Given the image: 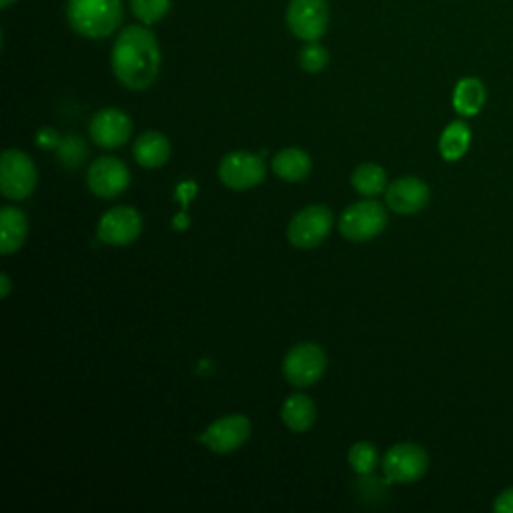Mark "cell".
Segmentation results:
<instances>
[{
	"label": "cell",
	"instance_id": "6da1fadb",
	"mask_svg": "<svg viewBox=\"0 0 513 513\" xmlns=\"http://www.w3.org/2000/svg\"><path fill=\"white\" fill-rule=\"evenodd\" d=\"M161 47L147 25L127 27L115 41L111 65L117 81L131 91L149 89L161 71Z\"/></svg>",
	"mask_w": 513,
	"mask_h": 513
},
{
	"label": "cell",
	"instance_id": "7a4b0ae2",
	"mask_svg": "<svg viewBox=\"0 0 513 513\" xmlns=\"http://www.w3.org/2000/svg\"><path fill=\"white\" fill-rule=\"evenodd\" d=\"M121 0H69L67 19L75 33L87 39H107L123 23Z\"/></svg>",
	"mask_w": 513,
	"mask_h": 513
},
{
	"label": "cell",
	"instance_id": "3957f363",
	"mask_svg": "<svg viewBox=\"0 0 513 513\" xmlns=\"http://www.w3.org/2000/svg\"><path fill=\"white\" fill-rule=\"evenodd\" d=\"M385 227L387 211L373 197L349 205L339 217V233L353 243L371 241L379 237L385 231Z\"/></svg>",
	"mask_w": 513,
	"mask_h": 513
},
{
	"label": "cell",
	"instance_id": "277c9868",
	"mask_svg": "<svg viewBox=\"0 0 513 513\" xmlns=\"http://www.w3.org/2000/svg\"><path fill=\"white\" fill-rule=\"evenodd\" d=\"M39 173L33 159L19 149H9L0 159V191L5 199L25 201L37 189Z\"/></svg>",
	"mask_w": 513,
	"mask_h": 513
},
{
	"label": "cell",
	"instance_id": "5b68a950",
	"mask_svg": "<svg viewBox=\"0 0 513 513\" xmlns=\"http://www.w3.org/2000/svg\"><path fill=\"white\" fill-rule=\"evenodd\" d=\"M327 371V355L317 343H299L283 359V377L289 385L305 389L321 381Z\"/></svg>",
	"mask_w": 513,
	"mask_h": 513
},
{
	"label": "cell",
	"instance_id": "8992f818",
	"mask_svg": "<svg viewBox=\"0 0 513 513\" xmlns=\"http://www.w3.org/2000/svg\"><path fill=\"white\" fill-rule=\"evenodd\" d=\"M335 215L327 205H309L301 209L287 227V239L297 249H315L331 233Z\"/></svg>",
	"mask_w": 513,
	"mask_h": 513
},
{
	"label": "cell",
	"instance_id": "52a82bcc",
	"mask_svg": "<svg viewBox=\"0 0 513 513\" xmlns=\"http://www.w3.org/2000/svg\"><path fill=\"white\" fill-rule=\"evenodd\" d=\"M429 469L427 451L411 441L395 443L383 457V473L393 483H415Z\"/></svg>",
	"mask_w": 513,
	"mask_h": 513
},
{
	"label": "cell",
	"instance_id": "ba28073f",
	"mask_svg": "<svg viewBox=\"0 0 513 513\" xmlns=\"http://www.w3.org/2000/svg\"><path fill=\"white\" fill-rule=\"evenodd\" d=\"M287 27L303 43L319 41L329 29L327 0H291L287 7Z\"/></svg>",
	"mask_w": 513,
	"mask_h": 513
},
{
	"label": "cell",
	"instance_id": "9c48e42d",
	"mask_svg": "<svg viewBox=\"0 0 513 513\" xmlns=\"http://www.w3.org/2000/svg\"><path fill=\"white\" fill-rule=\"evenodd\" d=\"M267 177V167L261 157L247 151H233L219 163V179L233 191H249L261 185Z\"/></svg>",
	"mask_w": 513,
	"mask_h": 513
},
{
	"label": "cell",
	"instance_id": "30bf717a",
	"mask_svg": "<svg viewBox=\"0 0 513 513\" xmlns=\"http://www.w3.org/2000/svg\"><path fill=\"white\" fill-rule=\"evenodd\" d=\"M251 421L247 415L233 413L213 421L197 439L205 443L213 453L229 455L241 449L251 437Z\"/></svg>",
	"mask_w": 513,
	"mask_h": 513
},
{
	"label": "cell",
	"instance_id": "8fae6325",
	"mask_svg": "<svg viewBox=\"0 0 513 513\" xmlns=\"http://www.w3.org/2000/svg\"><path fill=\"white\" fill-rule=\"evenodd\" d=\"M143 233V217L135 207L109 209L97 227V235L105 245L127 247L135 243Z\"/></svg>",
	"mask_w": 513,
	"mask_h": 513
},
{
	"label": "cell",
	"instance_id": "7c38bea8",
	"mask_svg": "<svg viewBox=\"0 0 513 513\" xmlns=\"http://www.w3.org/2000/svg\"><path fill=\"white\" fill-rule=\"evenodd\" d=\"M87 185L101 199H117L131 185L129 167L117 157L97 159L87 173Z\"/></svg>",
	"mask_w": 513,
	"mask_h": 513
},
{
	"label": "cell",
	"instance_id": "4fadbf2b",
	"mask_svg": "<svg viewBox=\"0 0 513 513\" xmlns=\"http://www.w3.org/2000/svg\"><path fill=\"white\" fill-rule=\"evenodd\" d=\"M91 139L103 149H119L129 143L133 133L131 117L121 109H103L91 121Z\"/></svg>",
	"mask_w": 513,
	"mask_h": 513
},
{
	"label": "cell",
	"instance_id": "5bb4252c",
	"mask_svg": "<svg viewBox=\"0 0 513 513\" xmlns=\"http://www.w3.org/2000/svg\"><path fill=\"white\" fill-rule=\"evenodd\" d=\"M431 199L429 187L417 177H401L387 185L385 201L393 213L415 215L427 207Z\"/></svg>",
	"mask_w": 513,
	"mask_h": 513
},
{
	"label": "cell",
	"instance_id": "9a60e30c",
	"mask_svg": "<svg viewBox=\"0 0 513 513\" xmlns=\"http://www.w3.org/2000/svg\"><path fill=\"white\" fill-rule=\"evenodd\" d=\"M29 237L27 215L17 207L0 209V253L13 255L23 249Z\"/></svg>",
	"mask_w": 513,
	"mask_h": 513
},
{
	"label": "cell",
	"instance_id": "2e32d148",
	"mask_svg": "<svg viewBox=\"0 0 513 513\" xmlns=\"http://www.w3.org/2000/svg\"><path fill=\"white\" fill-rule=\"evenodd\" d=\"M281 419L293 433H307L317 421V405L305 393H293L281 407Z\"/></svg>",
	"mask_w": 513,
	"mask_h": 513
},
{
	"label": "cell",
	"instance_id": "e0dca14e",
	"mask_svg": "<svg viewBox=\"0 0 513 513\" xmlns=\"http://www.w3.org/2000/svg\"><path fill=\"white\" fill-rule=\"evenodd\" d=\"M273 173L285 183H299L305 181L313 169V161L309 153L299 147H287L279 151L271 161Z\"/></svg>",
	"mask_w": 513,
	"mask_h": 513
},
{
	"label": "cell",
	"instance_id": "ac0fdd59",
	"mask_svg": "<svg viewBox=\"0 0 513 513\" xmlns=\"http://www.w3.org/2000/svg\"><path fill=\"white\" fill-rule=\"evenodd\" d=\"M133 157L145 169H161L171 159V143L157 131L143 133L133 145Z\"/></svg>",
	"mask_w": 513,
	"mask_h": 513
},
{
	"label": "cell",
	"instance_id": "d6986e66",
	"mask_svg": "<svg viewBox=\"0 0 513 513\" xmlns=\"http://www.w3.org/2000/svg\"><path fill=\"white\" fill-rule=\"evenodd\" d=\"M485 105V87L479 79L467 77L455 85L453 109L463 117H473Z\"/></svg>",
	"mask_w": 513,
	"mask_h": 513
},
{
	"label": "cell",
	"instance_id": "ffe728a7",
	"mask_svg": "<svg viewBox=\"0 0 513 513\" xmlns=\"http://www.w3.org/2000/svg\"><path fill=\"white\" fill-rule=\"evenodd\" d=\"M471 143V131L463 121H453L439 137V153L445 161H459Z\"/></svg>",
	"mask_w": 513,
	"mask_h": 513
},
{
	"label": "cell",
	"instance_id": "44dd1931",
	"mask_svg": "<svg viewBox=\"0 0 513 513\" xmlns=\"http://www.w3.org/2000/svg\"><path fill=\"white\" fill-rule=\"evenodd\" d=\"M351 185L363 197H377L387 189V171L377 163H363L351 173Z\"/></svg>",
	"mask_w": 513,
	"mask_h": 513
},
{
	"label": "cell",
	"instance_id": "7402d4cb",
	"mask_svg": "<svg viewBox=\"0 0 513 513\" xmlns=\"http://www.w3.org/2000/svg\"><path fill=\"white\" fill-rule=\"evenodd\" d=\"M347 461L349 467L359 473V475H369L375 471V467L379 465V451L373 443L369 441H359L355 443L349 453H347Z\"/></svg>",
	"mask_w": 513,
	"mask_h": 513
},
{
	"label": "cell",
	"instance_id": "603a6c76",
	"mask_svg": "<svg viewBox=\"0 0 513 513\" xmlns=\"http://www.w3.org/2000/svg\"><path fill=\"white\" fill-rule=\"evenodd\" d=\"M131 11L143 25H155L171 11V0H131Z\"/></svg>",
	"mask_w": 513,
	"mask_h": 513
},
{
	"label": "cell",
	"instance_id": "cb8c5ba5",
	"mask_svg": "<svg viewBox=\"0 0 513 513\" xmlns=\"http://www.w3.org/2000/svg\"><path fill=\"white\" fill-rule=\"evenodd\" d=\"M329 65V53L323 45H319L317 41L313 43H305V47L301 49L299 53V67L305 71V73H321L325 71Z\"/></svg>",
	"mask_w": 513,
	"mask_h": 513
},
{
	"label": "cell",
	"instance_id": "d4e9b609",
	"mask_svg": "<svg viewBox=\"0 0 513 513\" xmlns=\"http://www.w3.org/2000/svg\"><path fill=\"white\" fill-rule=\"evenodd\" d=\"M57 155H59L63 165L77 167L87 157V147H85V143L79 137H67L57 147Z\"/></svg>",
	"mask_w": 513,
	"mask_h": 513
},
{
	"label": "cell",
	"instance_id": "484cf974",
	"mask_svg": "<svg viewBox=\"0 0 513 513\" xmlns=\"http://www.w3.org/2000/svg\"><path fill=\"white\" fill-rule=\"evenodd\" d=\"M37 143L43 149H57L61 145V137L55 129H41L37 135Z\"/></svg>",
	"mask_w": 513,
	"mask_h": 513
},
{
	"label": "cell",
	"instance_id": "4316f807",
	"mask_svg": "<svg viewBox=\"0 0 513 513\" xmlns=\"http://www.w3.org/2000/svg\"><path fill=\"white\" fill-rule=\"evenodd\" d=\"M493 509L497 513H513V487H509L497 495Z\"/></svg>",
	"mask_w": 513,
	"mask_h": 513
},
{
	"label": "cell",
	"instance_id": "83f0119b",
	"mask_svg": "<svg viewBox=\"0 0 513 513\" xmlns=\"http://www.w3.org/2000/svg\"><path fill=\"white\" fill-rule=\"evenodd\" d=\"M13 291V283H11V277L7 273L0 275V299H7Z\"/></svg>",
	"mask_w": 513,
	"mask_h": 513
},
{
	"label": "cell",
	"instance_id": "f1b7e54d",
	"mask_svg": "<svg viewBox=\"0 0 513 513\" xmlns=\"http://www.w3.org/2000/svg\"><path fill=\"white\" fill-rule=\"evenodd\" d=\"M13 3H15V0H0V7L7 9V7H11Z\"/></svg>",
	"mask_w": 513,
	"mask_h": 513
}]
</instances>
